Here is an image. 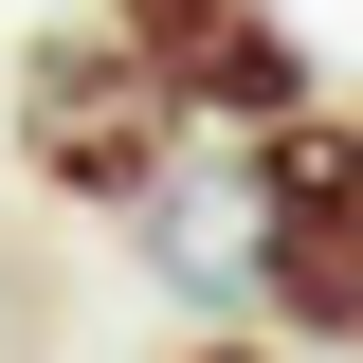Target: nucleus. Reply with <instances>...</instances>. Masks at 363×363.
Listing matches in <instances>:
<instances>
[{
	"instance_id": "obj_1",
	"label": "nucleus",
	"mask_w": 363,
	"mask_h": 363,
	"mask_svg": "<svg viewBox=\"0 0 363 363\" xmlns=\"http://www.w3.org/2000/svg\"><path fill=\"white\" fill-rule=\"evenodd\" d=\"M236 272H255V309L291 345H363V109H272L236 128Z\"/></svg>"
},
{
	"instance_id": "obj_2",
	"label": "nucleus",
	"mask_w": 363,
	"mask_h": 363,
	"mask_svg": "<svg viewBox=\"0 0 363 363\" xmlns=\"http://www.w3.org/2000/svg\"><path fill=\"white\" fill-rule=\"evenodd\" d=\"M0 128H18V164H37L55 200L145 218V182L182 164V128H200V109H182L109 18H55V37H18V73H0Z\"/></svg>"
},
{
	"instance_id": "obj_3",
	"label": "nucleus",
	"mask_w": 363,
	"mask_h": 363,
	"mask_svg": "<svg viewBox=\"0 0 363 363\" xmlns=\"http://www.w3.org/2000/svg\"><path fill=\"white\" fill-rule=\"evenodd\" d=\"M91 18H109L200 128H272V109H309V37H291L272 0H91Z\"/></svg>"
},
{
	"instance_id": "obj_4",
	"label": "nucleus",
	"mask_w": 363,
	"mask_h": 363,
	"mask_svg": "<svg viewBox=\"0 0 363 363\" xmlns=\"http://www.w3.org/2000/svg\"><path fill=\"white\" fill-rule=\"evenodd\" d=\"M182 363H291V327H272V345H255V327H218V345H182Z\"/></svg>"
}]
</instances>
